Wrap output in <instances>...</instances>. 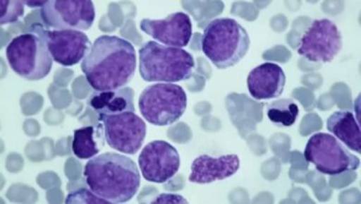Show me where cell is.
Here are the masks:
<instances>
[{"label":"cell","instance_id":"cell-14","mask_svg":"<svg viewBox=\"0 0 361 204\" xmlns=\"http://www.w3.org/2000/svg\"><path fill=\"white\" fill-rule=\"evenodd\" d=\"M240 168V159L236 155L214 158L208 155L198 156L191 165L189 181L196 184H211L233 176Z\"/></svg>","mask_w":361,"mask_h":204},{"label":"cell","instance_id":"cell-10","mask_svg":"<svg viewBox=\"0 0 361 204\" xmlns=\"http://www.w3.org/2000/svg\"><path fill=\"white\" fill-rule=\"evenodd\" d=\"M47 28L54 30H90L96 11L90 0H50L41 8Z\"/></svg>","mask_w":361,"mask_h":204},{"label":"cell","instance_id":"cell-12","mask_svg":"<svg viewBox=\"0 0 361 204\" xmlns=\"http://www.w3.org/2000/svg\"><path fill=\"white\" fill-rule=\"evenodd\" d=\"M139 168L147 181L164 184L178 172V150L164 140H154L144 147L138 157Z\"/></svg>","mask_w":361,"mask_h":204},{"label":"cell","instance_id":"cell-17","mask_svg":"<svg viewBox=\"0 0 361 204\" xmlns=\"http://www.w3.org/2000/svg\"><path fill=\"white\" fill-rule=\"evenodd\" d=\"M327 129L349 150L361 153L360 126L349 111L334 112L327 119Z\"/></svg>","mask_w":361,"mask_h":204},{"label":"cell","instance_id":"cell-13","mask_svg":"<svg viewBox=\"0 0 361 204\" xmlns=\"http://www.w3.org/2000/svg\"><path fill=\"white\" fill-rule=\"evenodd\" d=\"M140 29L164 46L185 47L192 37V22L188 14L171 13L161 20L143 19Z\"/></svg>","mask_w":361,"mask_h":204},{"label":"cell","instance_id":"cell-15","mask_svg":"<svg viewBox=\"0 0 361 204\" xmlns=\"http://www.w3.org/2000/svg\"><path fill=\"white\" fill-rule=\"evenodd\" d=\"M247 84L248 91L255 100L276 99L285 90L286 76L280 65L265 63L251 70Z\"/></svg>","mask_w":361,"mask_h":204},{"label":"cell","instance_id":"cell-18","mask_svg":"<svg viewBox=\"0 0 361 204\" xmlns=\"http://www.w3.org/2000/svg\"><path fill=\"white\" fill-rule=\"evenodd\" d=\"M104 126L97 124L75 129L73 140V155L79 159H91L99 155L105 146Z\"/></svg>","mask_w":361,"mask_h":204},{"label":"cell","instance_id":"cell-7","mask_svg":"<svg viewBox=\"0 0 361 204\" xmlns=\"http://www.w3.org/2000/svg\"><path fill=\"white\" fill-rule=\"evenodd\" d=\"M305 159L322 174L336 176L359 169L360 160L352 155L341 141L327 133H317L310 138L304 150Z\"/></svg>","mask_w":361,"mask_h":204},{"label":"cell","instance_id":"cell-23","mask_svg":"<svg viewBox=\"0 0 361 204\" xmlns=\"http://www.w3.org/2000/svg\"><path fill=\"white\" fill-rule=\"evenodd\" d=\"M27 7L31 8H42L46 4L47 1H23Z\"/></svg>","mask_w":361,"mask_h":204},{"label":"cell","instance_id":"cell-19","mask_svg":"<svg viewBox=\"0 0 361 204\" xmlns=\"http://www.w3.org/2000/svg\"><path fill=\"white\" fill-rule=\"evenodd\" d=\"M298 114H300V109L295 100L292 99L275 100L268 106L267 109L269 120L278 126H292L297 121Z\"/></svg>","mask_w":361,"mask_h":204},{"label":"cell","instance_id":"cell-16","mask_svg":"<svg viewBox=\"0 0 361 204\" xmlns=\"http://www.w3.org/2000/svg\"><path fill=\"white\" fill-rule=\"evenodd\" d=\"M87 104L97 115L135 112V90L124 87L116 90L94 91L87 100Z\"/></svg>","mask_w":361,"mask_h":204},{"label":"cell","instance_id":"cell-2","mask_svg":"<svg viewBox=\"0 0 361 204\" xmlns=\"http://www.w3.org/2000/svg\"><path fill=\"white\" fill-rule=\"evenodd\" d=\"M88 188L111 203L131 200L140 188L137 165L128 156L105 152L90 159L84 169Z\"/></svg>","mask_w":361,"mask_h":204},{"label":"cell","instance_id":"cell-8","mask_svg":"<svg viewBox=\"0 0 361 204\" xmlns=\"http://www.w3.org/2000/svg\"><path fill=\"white\" fill-rule=\"evenodd\" d=\"M31 32L44 41L53 61L64 67L75 66L84 60L93 46L81 31L50 30L41 23H35Z\"/></svg>","mask_w":361,"mask_h":204},{"label":"cell","instance_id":"cell-21","mask_svg":"<svg viewBox=\"0 0 361 204\" xmlns=\"http://www.w3.org/2000/svg\"><path fill=\"white\" fill-rule=\"evenodd\" d=\"M65 203L67 204H84V203H111L102 197L97 196L91 189L80 188L77 191L68 194Z\"/></svg>","mask_w":361,"mask_h":204},{"label":"cell","instance_id":"cell-9","mask_svg":"<svg viewBox=\"0 0 361 204\" xmlns=\"http://www.w3.org/2000/svg\"><path fill=\"white\" fill-rule=\"evenodd\" d=\"M109 146L124 155H135L143 146L147 136V125L133 112L118 114H99Z\"/></svg>","mask_w":361,"mask_h":204},{"label":"cell","instance_id":"cell-3","mask_svg":"<svg viewBox=\"0 0 361 204\" xmlns=\"http://www.w3.org/2000/svg\"><path fill=\"white\" fill-rule=\"evenodd\" d=\"M201 47L218 69H227L235 66L247 54L250 37L238 20L218 18L204 29Z\"/></svg>","mask_w":361,"mask_h":204},{"label":"cell","instance_id":"cell-22","mask_svg":"<svg viewBox=\"0 0 361 204\" xmlns=\"http://www.w3.org/2000/svg\"><path fill=\"white\" fill-rule=\"evenodd\" d=\"M151 203H188V202L178 194L162 193L155 198Z\"/></svg>","mask_w":361,"mask_h":204},{"label":"cell","instance_id":"cell-1","mask_svg":"<svg viewBox=\"0 0 361 204\" xmlns=\"http://www.w3.org/2000/svg\"><path fill=\"white\" fill-rule=\"evenodd\" d=\"M81 69L94 91L120 90L134 78L135 47L116 35H100L82 60Z\"/></svg>","mask_w":361,"mask_h":204},{"label":"cell","instance_id":"cell-4","mask_svg":"<svg viewBox=\"0 0 361 204\" xmlns=\"http://www.w3.org/2000/svg\"><path fill=\"white\" fill-rule=\"evenodd\" d=\"M139 73L146 82L176 83L191 78L195 69L193 56L180 47L147 41L140 47Z\"/></svg>","mask_w":361,"mask_h":204},{"label":"cell","instance_id":"cell-6","mask_svg":"<svg viewBox=\"0 0 361 204\" xmlns=\"http://www.w3.org/2000/svg\"><path fill=\"white\" fill-rule=\"evenodd\" d=\"M11 69L28 81H39L49 75L53 59L45 43L32 32L14 37L6 49Z\"/></svg>","mask_w":361,"mask_h":204},{"label":"cell","instance_id":"cell-20","mask_svg":"<svg viewBox=\"0 0 361 204\" xmlns=\"http://www.w3.org/2000/svg\"><path fill=\"white\" fill-rule=\"evenodd\" d=\"M25 3L18 1V0H11V1L0 2V23L1 25H8L17 22L20 18L25 14Z\"/></svg>","mask_w":361,"mask_h":204},{"label":"cell","instance_id":"cell-11","mask_svg":"<svg viewBox=\"0 0 361 204\" xmlns=\"http://www.w3.org/2000/svg\"><path fill=\"white\" fill-rule=\"evenodd\" d=\"M341 32L329 19L314 20L302 35L298 54L313 63H331L341 52Z\"/></svg>","mask_w":361,"mask_h":204},{"label":"cell","instance_id":"cell-5","mask_svg":"<svg viewBox=\"0 0 361 204\" xmlns=\"http://www.w3.org/2000/svg\"><path fill=\"white\" fill-rule=\"evenodd\" d=\"M188 107L185 91L173 83H158L145 88L138 99L144 119L156 126L173 125Z\"/></svg>","mask_w":361,"mask_h":204}]
</instances>
